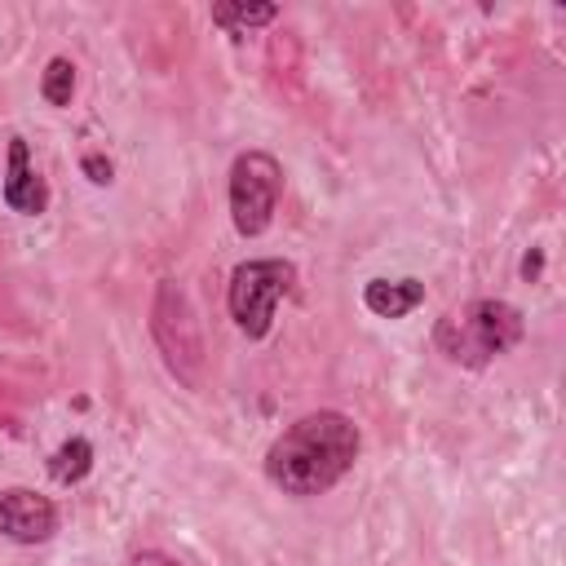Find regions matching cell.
<instances>
[{
    "instance_id": "7a4b0ae2",
    "label": "cell",
    "mask_w": 566,
    "mask_h": 566,
    "mask_svg": "<svg viewBox=\"0 0 566 566\" xmlns=\"http://www.w3.org/2000/svg\"><path fill=\"white\" fill-rule=\"evenodd\" d=\"M526 323L522 314L509 305V301H495V296H482V301H469L464 310H451L433 340L438 349L451 358V363H464V367H482L500 354H509L517 340H522Z\"/></svg>"
},
{
    "instance_id": "8992f818",
    "label": "cell",
    "mask_w": 566,
    "mask_h": 566,
    "mask_svg": "<svg viewBox=\"0 0 566 566\" xmlns=\"http://www.w3.org/2000/svg\"><path fill=\"white\" fill-rule=\"evenodd\" d=\"M0 190H4V203L22 217L44 212V203H49V190H44L40 172L31 168V150H27L22 137H9V168L0 177Z\"/></svg>"
},
{
    "instance_id": "6da1fadb",
    "label": "cell",
    "mask_w": 566,
    "mask_h": 566,
    "mask_svg": "<svg viewBox=\"0 0 566 566\" xmlns=\"http://www.w3.org/2000/svg\"><path fill=\"white\" fill-rule=\"evenodd\" d=\"M358 460V424L340 411H310L292 420L265 451V473L279 491L310 500L332 491Z\"/></svg>"
},
{
    "instance_id": "52a82bcc",
    "label": "cell",
    "mask_w": 566,
    "mask_h": 566,
    "mask_svg": "<svg viewBox=\"0 0 566 566\" xmlns=\"http://www.w3.org/2000/svg\"><path fill=\"white\" fill-rule=\"evenodd\" d=\"M424 301V283L420 279H371L363 287V305L376 318H402Z\"/></svg>"
},
{
    "instance_id": "3957f363",
    "label": "cell",
    "mask_w": 566,
    "mask_h": 566,
    "mask_svg": "<svg viewBox=\"0 0 566 566\" xmlns=\"http://www.w3.org/2000/svg\"><path fill=\"white\" fill-rule=\"evenodd\" d=\"M296 283V265L283 261V256H265V261H243L234 265L230 274V292H226V305H230V318L234 327L248 336V340H261L274 323V305L292 292Z\"/></svg>"
},
{
    "instance_id": "277c9868",
    "label": "cell",
    "mask_w": 566,
    "mask_h": 566,
    "mask_svg": "<svg viewBox=\"0 0 566 566\" xmlns=\"http://www.w3.org/2000/svg\"><path fill=\"white\" fill-rule=\"evenodd\" d=\"M283 195V164L270 150H243L230 164V221L243 239L270 230Z\"/></svg>"
},
{
    "instance_id": "5b68a950",
    "label": "cell",
    "mask_w": 566,
    "mask_h": 566,
    "mask_svg": "<svg viewBox=\"0 0 566 566\" xmlns=\"http://www.w3.org/2000/svg\"><path fill=\"white\" fill-rule=\"evenodd\" d=\"M57 531V509L49 495L31 486H4L0 491V535L13 544H44Z\"/></svg>"
},
{
    "instance_id": "9c48e42d",
    "label": "cell",
    "mask_w": 566,
    "mask_h": 566,
    "mask_svg": "<svg viewBox=\"0 0 566 566\" xmlns=\"http://www.w3.org/2000/svg\"><path fill=\"white\" fill-rule=\"evenodd\" d=\"M279 18V4H212V22L226 31H248V27H265Z\"/></svg>"
},
{
    "instance_id": "ba28073f",
    "label": "cell",
    "mask_w": 566,
    "mask_h": 566,
    "mask_svg": "<svg viewBox=\"0 0 566 566\" xmlns=\"http://www.w3.org/2000/svg\"><path fill=\"white\" fill-rule=\"evenodd\" d=\"M88 469H93V442L88 438H66L49 460V473L62 486H75L80 478H88Z\"/></svg>"
},
{
    "instance_id": "7c38bea8",
    "label": "cell",
    "mask_w": 566,
    "mask_h": 566,
    "mask_svg": "<svg viewBox=\"0 0 566 566\" xmlns=\"http://www.w3.org/2000/svg\"><path fill=\"white\" fill-rule=\"evenodd\" d=\"M133 566H177V562H172L168 553H137Z\"/></svg>"
},
{
    "instance_id": "30bf717a",
    "label": "cell",
    "mask_w": 566,
    "mask_h": 566,
    "mask_svg": "<svg viewBox=\"0 0 566 566\" xmlns=\"http://www.w3.org/2000/svg\"><path fill=\"white\" fill-rule=\"evenodd\" d=\"M40 93H44L49 106H71V93H75V66H71V57H49L44 80H40Z\"/></svg>"
},
{
    "instance_id": "8fae6325",
    "label": "cell",
    "mask_w": 566,
    "mask_h": 566,
    "mask_svg": "<svg viewBox=\"0 0 566 566\" xmlns=\"http://www.w3.org/2000/svg\"><path fill=\"white\" fill-rule=\"evenodd\" d=\"M84 177L93 181V186H111V177H115V168H111V159L106 155H84Z\"/></svg>"
},
{
    "instance_id": "4fadbf2b",
    "label": "cell",
    "mask_w": 566,
    "mask_h": 566,
    "mask_svg": "<svg viewBox=\"0 0 566 566\" xmlns=\"http://www.w3.org/2000/svg\"><path fill=\"white\" fill-rule=\"evenodd\" d=\"M539 265H544V256H539V252H531V256L522 261V274L531 279V274H539Z\"/></svg>"
}]
</instances>
